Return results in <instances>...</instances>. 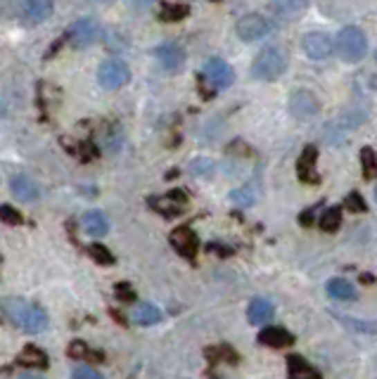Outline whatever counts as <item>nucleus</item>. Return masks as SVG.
Here are the masks:
<instances>
[{
	"label": "nucleus",
	"instance_id": "obj_1",
	"mask_svg": "<svg viewBox=\"0 0 377 379\" xmlns=\"http://www.w3.org/2000/svg\"><path fill=\"white\" fill-rule=\"evenodd\" d=\"M3 313L15 327H19V330L26 334H41L48 330V313L41 306L29 304L26 299H19V297L5 299Z\"/></svg>",
	"mask_w": 377,
	"mask_h": 379
},
{
	"label": "nucleus",
	"instance_id": "obj_2",
	"mask_svg": "<svg viewBox=\"0 0 377 379\" xmlns=\"http://www.w3.org/2000/svg\"><path fill=\"white\" fill-rule=\"evenodd\" d=\"M365 119H368V111H365L363 107H349V109H344L340 116H335V119L325 124L323 140L328 142V145H332V147H337V145L344 142L347 138L363 124Z\"/></svg>",
	"mask_w": 377,
	"mask_h": 379
},
{
	"label": "nucleus",
	"instance_id": "obj_3",
	"mask_svg": "<svg viewBox=\"0 0 377 379\" xmlns=\"http://www.w3.org/2000/svg\"><path fill=\"white\" fill-rule=\"evenodd\" d=\"M287 69V53L278 46L261 50L252 62V76L257 81H275Z\"/></svg>",
	"mask_w": 377,
	"mask_h": 379
},
{
	"label": "nucleus",
	"instance_id": "obj_4",
	"mask_svg": "<svg viewBox=\"0 0 377 379\" xmlns=\"http://www.w3.org/2000/svg\"><path fill=\"white\" fill-rule=\"evenodd\" d=\"M340 57L349 64H356L368 55V38L358 26H344L337 33V43H335Z\"/></svg>",
	"mask_w": 377,
	"mask_h": 379
},
{
	"label": "nucleus",
	"instance_id": "obj_5",
	"mask_svg": "<svg viewBox=\"0 0 377 379\" xmlns=\"http://www.w3.org/2000/svg\"><path fill=\"white\" fill-rule=\"evenodd\" d=\"M98 81H100V86L107 88V91H119V88H124L126 83L131 81L129 64H126L124 59H119V57L104 59V62L100 64V69H98Z\"/></svg>",
	"mask_w": 377,
	"mask_h": 379
},
{
	"label": "nucleus",
	"instance_id": "obj_6",
	"mask_svg": "<svg viewBox=\"0 0 377 379\" xmlns=\"http://www.w3.org/2000/svg\"><path fill=\"white\" fill-rule=\"evenodd\" d=\"M273 31V21L268 19V17L264 15H245L242 19H237L235 24V33L240 41L245 43H254V41H261V38H266L268 33Z\"/></svg>",
	"mask_w": 377,
	"mask_h": 379
},
{
	"label": "nucleus",
	"instance_id": "obj_7",
	"mask_svg": "<svg viewBox=\"0 0 377 379\" xmlns=\"http://www.w3.org/2000/svg\"><path fill=\"white\" fill-rule=\"evenodd\" d=\"M290 111L297 119L309 121L320 111V100L315 98V93L309 91V88H297V91H292L290 95Z\"/></svg>",
	"mask_w": 377,
	"mask_h": 379
},
{
	"label": "nucleus",
	"instance_id": "obj_8",
	"mask_svg": "<svg viewBox=\"0 0 377 379\" xmlns=\"http://www.w3.org/2000/svg\"><path fill=\"white\" fill-rule=\"evenodd\" d=\"M69 43L71 48L76 50H83L88 46H93V43L100 38V26L95 19H91V17H81V19H76L74 24L69 26Z\"/></svg>",
	"mask_w": 377,
	"mask_h": 379
},
{
	"label": "nucleus",
	"instance_id": "obj_9",
	"mask_svg": "<svg viewBox=\"0 0 377 379\" xmlns=\"http://www.w3.org/2000/svg\"><path fill=\"white\" fill-rule=\"evenodd\" d=\"M202 71L216 91H226V88H230L232 83H235V71H232V66L221 57H209L207 62H204Z\"/></svg>",
	"mask_w": 377,
	"mask_h": 379
},
{
	"label": "nucleus",
	"instance_id": "obj_10",
	"mask_svg": "<svg viewBox=\"0 0 377 379\" xmlns=\"http://www.w3.org/2000/svg\"><path fill=\"white\" fill-rule=\"evenodd\" d=\"M302 50L311 59H328L332 55V38L323 31H309L302 38Z\"/></svg>",
	"mask_w": 377,
	"mask_h": 379
},
{
	"label": "nucleus",
	"instance_id": "obj_11",
	"mask_svg": "<svg viewBox=\"0 0 377 379\" xmlns=\"http://www.w3.org/2000/svg\"><path fill=\"white\" fill-rule=\"evenodd\" d=\"M154 57L159 59V64L166 71H178L185 64V50L181 48V43L176 41H166L157 50H154Z\"/></svg>",
	"mask_w": 377,
	"mask_h": 379
},
{
	"label": "nucleus",
	"instance_id": "obj_12",
	"mask_svg": "<svg viewBox=\"0 0 377 379\" xmlns=\"http://www.w3.org/2000/svg\"><path fill=\"white\" fill-rule=\"evenodd\" d=\"M171 244H174V249L178 252L181 256H185V259H195L197 256V249H199V239L195 235V230H190L187 225L183 228H176L174 232H171Z\"/></svg>",
	"mask_w": 377,
	"mask_h": 379
},
{
	"label": "nucleus",
	"instance_id": "obj_13",
	"mask_svg": "<svg viewBox=\"0 0 377 379\" xmlns=\"http://www.w3.org/2000/svg\"><path fill=\"white\" fill-rule=\"evenodd\" d=\"M185 202H187L185 194H183L181 190H174V192H169L166 197L149 199V206H152L154 211H159L162 216H169V219H174V216L183 214V209H185Z\"/></svg>",
	"mask_w": 377,
	"mask_h": 379
},
{
	"label": "nucleus",
	"instance_id": "obj_14",
	"mask_svg": "<svg viewBox=\"0 0 377 379\" xmlns=\"http://www.w3.org/2000/svg\"><path fill=\"white\" fill-rule=\"evenodd\" d=\"M10 190H12V194L19 202H36L41 197V190H38V185L26 174H17L10 181Z\"/></svg>",
	"mask_w": 377,
	"mask_h": 379
},
{
	"label": "nucleus",
	"instance_id": "obj_15",
	"mask_svg": "<svg viewBox=\"0 0 377 379\" xmlns=\"http://www.w3.org/2000/svg\"><path fill=\"white\" fill-rule=\"evenodd\" d=\"M81 228H83V232L91 237H104L109 232V221L102 211L93 209V211H86V214H83Z\"/></svg>",
	"mask_w": 377,
	"mask_h": 379
},
{
	"label": "nucleus",
	"instance_id": "obj_16",
	"mask_svg": "<svg viewBox=\"0 0 377 379\" xmlns=\"http://www.w3.org/2000/svg\"><path fill=\"white\" fill-rule=\"evenodd\" d=\"M247 317H249V322L252 325H268L270 320L275 317V306L270 304L268 299H254L252 304H249V308H247Z\"/></svg>",
	"mask_w": 377,
	"mask_h": 379
},
{
	"label": "nucleus",
	"instance_id": "obj_17",
	"mask_svg": "<svg viewBox=\"0 0 377 379\" xmlns=\"http://www.w3.org/2000/svg\"><path fill=\"white\" fill-rule=\"evenodd\" d=\"M259 344L273 346V349H285V346H292V344H295V337H292L287 330H282V327L268 325L259 332Z\"/></svg>",
	"mask_w": 377,
	"mask_h": 379
},
{
	"label": "nucleus",
	"instance_id": "obj_18",
	"mask_svg": "<svg viewBox=\"0 0 377 379\" xmlns=\"http://www.w3.org/2000/svg\"><path fill=\"white\" fill-rule=\"evenodd\" d=\"M287 370H290V379H323V375L306 358L297 353L287 355Z\"/></svg>",
	"mask_w": 377,
	"mask_h": 379
},
{
	"label": "nucleus",
	"instance_id": "obj_19",
	"mask_svg": "<svg viewBox=\"0 0 377 379\" xmlns=\"http://www.w3.org/2000/svg\"><path fill=\"white\" fill-rule=\"evenodd\" d=\"M315 154H318L315 147L309 145L302 152V157H299V178H302L304 183H309V185H315V183L320 181V176L315 174Z\"/></svg>",
	"mask_w": 377,
	"mask_h": 379
},
{
	"label": "nucleus",
	"instance_id": "obj_20",
	"mask_svg": "<svg viewBox=\"0 0 377 379\" xmlns=\"http://www.w3.org/2000/svg\"><path fill=\"white\" fill-rule=\"evenodd\" d=\"M53 0H26L24 3V15L31 24H43L50 15H53Z\"/></svg>",
	"mask_w": 377,
	"mask_h": 379
},
{
	"label": "nucleus",
	"instance_id": "obj_21",
	"mask_svg": "<svg viewBox=\"0 0 377 379\" xmlns=\"http://www.w3.org/2000/svg\"><path fill=\"white\" fill-rule=\"evenodd\" d=\"M131 320L136 325H142V327H149V325H157L162 320V311L152 304H136L131 311Z\"/></svg>",
	"mask_w": 377,
	"mask_h": 379
},
{
	"label": "nucleus",
	"instance_id": "obj_22",
	"mask_svg": "<svg viewBox=\"0 0 377 379\" xmlns=\"http://www.w3.org/2000/svg\"><path fill=\"white\" fill-rule=\"evenodd\" d=\"M325 289H328L330 299H335V301H353L356 299V287H353L349 280H344V277H332Z\"/></svg>",
	"mask_w": 377,
	"mask_h": 379
},
{
	"label": "nucleus",
	"instance_id": "obj_23",
	"mask_svg": "<svg viewBox=\"0 0 377 379\" xmlns=\"http://www.w3.org/2000/svg\"><path fill=\"white\" fill-rule=\"evenodd\" d=\"M15 363L24 365V367H41L43 370V367H48V355H46V351H41L38 346L29 344V346H24V351L17 355Z\"/></svg>",
	"mask_w": 377,
	"mask_h": 379
},
{
	"label": "nucleus",
	"instance_id": "obj_24",
	"mask_svg": "<svg viewBox=\"0 0 377 379\" xmlns=\"http://www.w3.org/2000/svg\"><path fill=\"white\" fill-rule=\"evenodd\" d=\"M230 199H232V204H237V206H252V204H257V199H259L257 183H247V185L232 190Z\"/></svg>",
	"mask_w": 377,
	"mask_h": 379
},
{
	"label": "nucleus",
	"instance_id": "obj_25",
	"mask_svg": "<svg viewBox=\"0 0 377 379\" xmlns=\"http://www.w3.org/2000/svg\"><path fill=\"white\" fill-rule=\"evenodd\" d=\"M66 355L74 360H98V363H102V353L100 351H91L86 342H71L69 349H66Z\"/></svg>",
	"mask_w": 377,
	"mask_h": 379
},
{
	"label": "nucleus",
	"instance_id": "obj_26",
	"mask_svg": "<svg viewBox=\"0 0 377 379\" xmlns=\"http://www.w3.org/2000/svg\"><path fill=\"white\" fill-rule=\"evenodd\" d=\"M311 0H273V8L280 17H295L297 12L309 8Z\"/></svg>",
	"mask_w": 377,
	"mask_h": 379
},
{
	"label": "nucleus",
	"instance_id": "obj_27",
	"mask_svg": "<svg viewBox=\"0 0 377 379\" xmlns=\"http://www.w3.org/2000/svg\"><path fill=\"white\" fill-rule=\"evenodd\" d=\"M216 171L214 161L207 159V157H197L190 161V166H187V174L195 176V178H212Z\"/></svg>",
	"mask_w": 377,
	"mask_h": 379
},
{
	"label": "nucleus",
	"instance_id": "obj_28",
	"mask_svg": "<svg viewBox=\"0 0 377 379\" xmlns=\"http://www.w3.org/2000/svg\"><path fill=\"white\" fill-rule=\"evenodd\" d=\"M340 223H342V211L337 209V206H332V209L323 211V214H320V219H318L320 230H325V232L340 230Z\"/></svg>",
	"mask_w": 377,
	"mask_h": 379
},
{
	"label": "nucleus",
	"instance_id": "obj_29",
	"mask_svg": "<svg viewBox=\"0 0 377 379\" xmlns=\"http://www.w3.org/2000/svg\"><path fill=\"white\" fill-rule=\"evenodd\" d=\"M340 322H344L347 327L351 330H358V332H368V334H375L377 332V322H370V320H356V317H349V315H340V313H332Z\"/></svg>",
	"mask_w": 377,
	"mask_h": 379
},
{
	"label": "nucleus",
	"instance_id": "obj_30",
	"mask_svg": "<svg viewBox=\"0 0 377 379\" xmlns=\"http://www.w3.org/2000/svg\"><path fill=\"white\" fill-rule=\"evenodd\" d=\"M121 145H124V131L119 126H109L104 133V149L107 152H119Z\"/></svg>",
	"mask_w": 377,
	"mask_h": 379
},
{
	"label": "nucleus",
	"instance_id": "obj_31",
	"mask_svg": "<svg viewBox=\"0 0 377 379\" xmlns=\"http://www.w3.org/2000/svg\"><path fill=\"white\" fill-rule=\"evenodd\" d=\"M207 358H212L214 363H221V360H230V363H237V353L230 346H226V344H221V346H216V349H209L207 351Z\"/></svg>",
	"mask_w": 377,
	"mask_h": 379
},
{
	"label": "nucleus",
	"instance_id": "obj_32",
	"mask_svg": "<svg viewBox=\"0 0 377 379\" xmlns=\"http://www.w3.org/2000/svg\"><path fill=\"white\" fill-rule=\"evenodd\" d=\"M88 254H91L93 259H95L98 264H102V266L114 264V256H112V252H107V249H104L102 244H91V247H88Z\"/></svg>",
	"mask_w": 377,
	"mask_h": 379
},
{
	"label": "nucleus",
	"instance_id": "obj_33",
	"mask_svg": "<svg viewBox=\"0 0 377 379\" xmlns=\"http://www.w3.org/2000/svg\"><path fill=\"white\" fill-rule=\"evenodd\" d=\"M183 15H187V8L185 5H164L162 8V19H171V21H176V19H181Z\"/></svg>",
	"mask_w": 377,
	"mask_h": 379
},
{
	"label": "nucleus",
	"instance_id": "obj_34",
	"mask_svg": "<svg viewBox=\"0 0 377 379\" xmlns=\"http://www.w3.org/2000/svg\"><path fill=\"white\" fill-rule=\"evenodd\" d=\"M71 379H104V377L88 365H76L74 370H71Z\"/></svg>",
	"mask_w": 377,
	"mask_h": 379
},
{
	"label": "nucleus",
	"instance_id": "obj_35",
	"mask_svg": "<svg viewBox=\"0 0 377 379\" xmlns=\"http://www.w3.org/2000/svg\"><path fill=\"white\" fill-rule=\"evenodd\" d=\"M0 216H3V223H8V225H19L21 223V214H17L10 204L0 206Z\"/></svg>",
	"mask_w": 377,
	"mask_h": 379
},
{
	"label": "nucleus",
	"instance_id": "obj_36",
	"mask_svg": "<svg viewBox=\"0 0 377 379\" xmlns=\"http://www.w3.org/2000/svg\"><path fill=\"white\" fill-rule=\"evenodd\" d=\"M116 299L124 301V304H131V301L136 299V292L131 289V284L121 282V284H116Z\"/></svg>",
	"mask_w": 377,
	"mask_h": 379
},
{
	"label": "nucleus",
	"instance_id": "obj_37",
	"mask_svg": "<svg viewBox=\"0 0 377 379\" xmlns=\"http://www.w3.org/2000/svg\"><path fill=\"white\" fill-rule=\"evenodd\" d=\"M347 206H349L351 211H365V202H363V197H361L358 192H351V194H349V197H347Z\"/></svg>",
	"mask_w": 377,
	"mask_h": 379
},
{
	"label": "nucleus",
	"instance_id": "obj_38",
	"mask_svg": "<svg viewBox=\"0 0 377 379\" xmlns=\"http://www.w3.org/2000/svg\"><path fill=\"white\" fill-rule=\"evenodd\" d=\"M363 161H365V166H368V169H365V176H373V166H377V164H375L373 152H370V149H365L363 152Z\"/></svg>",
	"mask_w": 377,
	"mask_h": 379
},
{
	"label": "nucleus",
	"instance_id": "obj_39",
	"mask_svg": "<svg viewBox=\"0 0 377 379\" xmlns=\"http://www.w3.org/2000/svg\"><path fill=\"white\" fill-rule=\"evenodd\" d=\"M129 3H131V5H133V8H136V10H147L149 5L154 3V0H129Z\"/></svg>",
	"mask_w": 377,
	"mask_h": 379
},
{
	"label": "nucleus",
	"instance_id": "obj_40",
	"mask_svg": "<svg viewBox=\"0 0 377 379\" xmlns=\"http://www.w3.org/2000/svg\"><path fill=\"white\" fill-rule=\"evenodd\" d=\"M19 379H43V377L36 375V372H24V375H19Z\"/></svg>",
	"mask_w": 377,
	"mask_h": 379
},
{
	"label": "nucleus",
	"instance_id": "obj_41",
	"mask_svg": "<svg viewBox=\"0 0 377 379\" xmlns=\"http://www.w3.org/2000/svg\"><path fill=\"white\" fill-rule=\"evenodd\" d=\"M375 199H377V190H375Z\"/></svg>",
	"mask_w": 377,
	"mask_h": 379
},
{
	"label": "nucleus",
	"instance_id": "obj_42",
	"mask_svg": "<svg viewBox=\"0 0 377 379\" xmlns=\"http://www.w3.org/2000/svg\"><path fill=\"white\" fill-rule=\"evenodd\" d=\"M375 59H377V57H375Z\"/></svg>",
	"mask_w": 377,
	"mask_h": 379
}]
</instances>
